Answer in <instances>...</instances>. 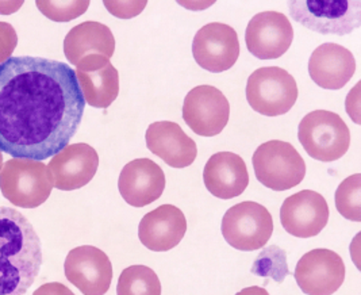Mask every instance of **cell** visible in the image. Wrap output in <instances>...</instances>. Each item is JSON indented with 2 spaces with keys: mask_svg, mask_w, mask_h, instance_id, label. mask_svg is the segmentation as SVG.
I'll list each match as a JSON object with an SVG mask.
<instances>
[{
  "mask_svg": "<svg viewBox=\"0 0 361 295\" xmlns=\"http://www.w3.org/2000/svg\"><path fill=\"white\" fill-rule=\"evenodd\" d=\"M84 109L76 73L66 63L18 56L0 66V152L49 159L69 145Z\"/></svg>",
  "mask_w": 361,
  "mask_h": 295,
  "instance_id": "cell-1",
  "label": "cell"
},
{
  "mask_svg": "<svg viewBox=\"0 0 361 295\" xmlns=\"http://www.w3.org/2000/svg\"><path fill=\"white\" fill-rule=\"evenodd\" d=\"M44 262L32 222L16 209L0 206V295H25Z\"/></svg>",
  "mask_w": 361,
  "mask_h": 295,
  "instance_id": "cell-2",
  "label": "cell"
},
{
  "mask_svg": "<svg viewBox=\"0 0 361 295\" xmlns=\"http://www.w3.org/2000/svg\"><path fill=\"white\" fill-rule=\"evenodd\" d=\"M53 181L47 164L30 159H11L0 169V191L14 206L35 209L51 194Z\"/></svg>",
  "mask_w": 361,
  "mask_h": 295,
  "instance_id": "cell-3",
  "label": "cell"
},
{
  "mask_svg": "<svg viewBox=\"0 0 361 295\" xmlns=\"http://www.w3.org/2000/svg\"><path fill=\"white\" fill-rule=\"evenodd\" d=\"M288 11L302 26L325 35H346L361 25L360 0H294Z\"/></svg>",
  "mask_w": 361,
  "mask_h": 295,
  "instance_id": "cell-4",
  "label": "cell"
},
{
  "mask_svg": "<svg viewBox=\"0 0 361 295\" xmlns=\"http://www.w3.org/2000/svg\"><path fill=\"white\" fill-rule=\"evenodd\" d=\"M298 138L307 155L318 162L341 159L350 147V131L344 119L328 110H315L303 116Z\"/></svg>",
  "mask_w": 361,
  "mask_h": 295,
  "instance_id": "cell-5",
  "label": "cell"
},
{
  "mask_svg": "<svg viewBox=\"0 0 361 295\" xmlns=\"http://www.w3.org/2000/svg\"><path fill=\"white\" fill-rule=\"evenodd\" d=\"M253 169L264 187L286 191L296 187L306 176V163L290 143L272 140L256 149Z\"/></svg>",
  "mask_w": 361,
  "mask_h": 295,
  "instance_id": "cell-6",
  "label": "cell"
},
{
  "mask_svg": "<svg viewBox=\"0 0 361 295\" xmlns=\"http://www.w3.org/2000/svg\"><path fill=\"white\" fill-rule=\"evenodd\" d=\"M298 94L295 79L279 66L259 68L247 79V103L259 114H287L294 107Z\"/></svg>",
  "mask_w": 361,
  "mask_h": 295,
  "instance_id": "cell-7",
  "label": "cell"
},
{
  "mask_svg": "<svg viewBox=\"0 0 361 295\" xmlns=\"http://www.w3.org/2000/svg\"><path fill=\"white\" fill-rule=\"evenodd\" d=\"M222 236L229 246L250 252L265 246L274 231V219L257 202H241L230 207L222 219Z\"/></svg>",
  "mask_w": 361,
  "mask_h": 295,
  "instance_id": "cell-8",
  "label": "cell"
},
{
  "mask_svg": "<svg viewBox=\"0 0 361 295\" xmlns=\"http://www.w3.org/2000/svg\"><path fill=\"white\" fill-rule=\"evenodd\" d=\"M229 100L214 85H197L183 103V119L197 136L214 137L229 122Z\"/></svg>",
  "mask_w": 361,
  "mask_h": 295,
  "instance_id": "cell-9",
  "label": "cell"
},
{
  "mask_svg": "<svg viewBox=\"0 0 361 295\" xmlns=\"http://www.w3.org/2000/svg\"><path fill=\"white\" fill-rule=\"evenodd\" d=\"M66 277L84 295H104L111 286L114 271L110 258L97 246L73 248L64 263Z\"/></svg>",
  "mask_w": 361,
  "mask_h": 295,
  "instance_id": "cell-10",
  "label": "cell"
},
{
  "mask_svg": "<svg viewBox=\"0 0 361 295\" xmlns=\"http://www.w3.org/2000/svg\"><path fill=\"white\" fill-rule=\"evenodd\" d=\"M294 278L305 294L333 295L344 283V260L334 251L312 249L296 263Z\"/></svg>",
  "mask_w": 361,
  "mask_h": 295,
  "instance_id": "cell-11",
  "label": "cell"
},
{
  "mask_svg": "<svg viewBox=\"0 0 361 295\" xmlns=\"http://www.w3.org/2000/svg\"><path fill=\"white\" fill-rule=\"evenodd\" d=\"M192 54L197 66L209 72L229 71L240 57L237 32L219 22L204 25L194 37Z\"/></svg>",
  "mask_w": 361,
  "mask_h": 295,
  "instance_id": "cell-12",
  "label": "cell"
},
{
  "mask_svg": "<svg viewBox=\"0 0 361 295\" xmlns=\"http://www.w3.org/2000/svg\"><path fill=\"white\" fill-rule=\"evenodd\" d=\"M294 29L290 19L279 11L259 13L249 20L245 42L250 54L259 60H275L290 49Z\"/></svg>",
  "mask_w": 361,
  "mask_h": 295,
  "instance_id": "cell-13",
  "label": "cell"
},
{
  "mask_svg": "<svg viewBox=\"0 0 361 295\" xmlns=\"http://www.w3.org/2000/svg\"><path fill=\"white\" fill-rule=\"evenodd\" d=\"M329 215L326 199L317 191L303 190L286 198L280 209V222L288 234L309 239L325 229Z\"/></svg>",
  "mask_w": 361,
  "mask_h": 295,
  "instance_id": "cell-14",
  "label": "cell"
},
{
  "mask_svg": "<svg viewBox=\"0 0 361 295\" xmlns=\"http://www.w3.org/2000/svg\"><path fill=\"white\" fill-rule=\"evenodd\" d=\"M47 167L54 188L61 191L79 190L97 175L98 152L84 143L69 144L54 155Z\"/></svg>",
  "mask_w": 361,
  "mask_h": 295,
  "instance_id": "cell-15",
  "label": "cell"
},
{
  "mask_svg": "<svg viewBox=\"0 0 361 295\" xmlns=\"http://www.w3.org/2000/svg\"><path fill=\"white\" fill-rule=\"evenodd\" d=\"M165 184L160 165L150 159H135L122 168L118 188L128 205L145 207L163 195Z\"/></svg>",
  "mask_w": 361,
  "mask_h": 295,
  "instance_id": "cell-16",
  "label": "cell"
},
{
  "mask_svg": "<svg viewBox=\"0 0 361 295\" xmlns=\"http://www.w3.org/2000/svg\"><path fill=\"white\" fill-rule=\"evenodd\" d=\"M76 78L85 103L97 109H109L119 94V73L110 59L91 54L76 66Z\"/></svg>",
  "mask_w": 361,
  "mask_h": 295,
  "instance_id": "cell-17",
  "label": "cell"
},
{
  "mask_svg": "<svg viewBox=\"0 0 361 295\" xmlns=\"http://www.w3.org/2000/svg\"><path fill=\"white\" fill-rule=\"evenodd\" d=\"M187 231V219L179 207L161 205L145 214L138 227V239L153 252H166L180 244Z\"/></svg>",
  "mask_w": 361,
  "mask_h": 295,
  "instance_id": "cell-18",
  "label": "cell"
},
{
  "mask_svg": "<svg viewBox=\"0 0 361 295\" xmlns=\"http://www.w3.org/2000/svg\"><path fill=\"white\" fill-rule=\"evenodd\" d=\"M145 140L149 150L172 168L190 167L197 159L195 141L176 122L159 121L150 124Z\"/></svg>",
  "mask_w": 361,
  "mask_h": 295,
  "instance_id": "cell-19",
  "label": "cell"
},
{
  "mask_svg": "<svg viewBox=\"0 0 361 295\" xmlns=\"http://www.w3.org/2000/svg\"><path fill=\"white\" fill-rule=\"evenodd\" d=\"M355 72L356 60L353 53L334 42H325L318 47L309 60L310 78L324 90H341Z\"/></svg>",
  "mask_w": 361,
  "mask_h": 295,
  "instance_id": "cell-20",
  "label": "cell"
},
{
  "mask_svg": "<svg viewBox=\"0 0 361 295\" xmlns=\"http://www.w3.org/2000/svg\"><path fill=\"white\" fill-rule=\"evenodd\" d=\"M203 181L215 198L228 200L240 197L249 184L247 164L233 152H218L204 165Z\"/></svg>",
  "mask_w": 361,
  "mask_h": 295,
  "instance_id": "cell-21",
  "label": "cell"
},
{
  "mask_svg": "<svg viewBox=\"0 0 361 295\" xmlns=\"http://www.w3.org/2000/svg\"><path fill=\"white\" fill-rule=\"evenodd\" d=\"M115 52L114 34L109 26L87 20L69 30L64 40V53L72 66H78L84 57L100 54L107 59Z\"/></svg>",
  "mask_w": 361,
  "mask_h": 295,
  "instance_id": "cell-22",
  "label": "cell"
},
{
  "mask_svg": "<svg viewBox=\"0 0 361 295\" xmlns=\"http://www.w3.org/2000/svg\"><path fill=\"white\" fill-rule=\"evenodd\" d=\"M116 295H161V283L150 267L130 265L118 279Z\"/></svg>",
  "mask_w": 361,
  "mask_h": 295,
  "instance_id": "cell-23",
  "label": "cell"
},
{
  "mask_svg": "<svg viewBox=\"0 0 361 295\" xmlns=\"http://www.w3.org/2000/svg\"><path fill=\"white\" fill-rule=\"evenodd\" d=\"M250 272L256 277L271 278L276 283H283L290 274L286 251L278 246H264L255 259Z\"/></svg>",
  "mask_w": 361,
  "mask_h": 295,
  "instance_id": "cell-24",
  "label": "cell"
},
{
  "mask_svg": "<svg viewBox=\"0 0 361 295\" xmlns=\"http://www.w3.org/2000/svg\"><path fill=\"white\" fill-rule=\"evenodd\" d=\"M336 207L344 218L361 221V175L355 174L348 176L336 191Z\"/></svg>",
  "mask_w": 361,
  "mask_h": 295,
  "instance_id": "cell-25",
  "label": "cell"
},
{
  "mask_svg": "<svg viewBox=\"0 0 361 295\" xmlns=\"http://www.w3.org/2000/svg\"><path fill=\"white\" fill-rule=\"evenodd\" d=\"M38 10L54 22H69L72 19L82 17V14L88 10L90 1H35Z\"/></svg>",
  "mask_w": 361,
  "mask_h": 295,
  "instance_id": "cell-26",
  "label": "cell"
},
{
  "mask_svg": "<svg viewBox=\"0 0 361 295\" xmlns=\"http://www.w3.org/2000/svg\"><path fill=\"white\" fill-rule=\"evenodd\" d=\"M106 8L116 18L130 19L141 14V11L147 7V0L141 1H103Z\"/></svg>",
  "mask_w": 361,
  "mask_h": 295,
  "instance_id": "cell-27",
  "label": "cell"
},
{
  "mask_svg": "<svg viewBox=\"0 0 361 295\" xmlns=\"http://www.w3.org/2000/svg\"><path fill=\"white\" fill-rule=\"evenodd\" d=\"M18 45V35L13 25L0 22V66L11 59Z\"/></svg>",
  "mask_w": 361,
  "mask_h": 295,
  "instance_id": "cell-28",
  "label": "cell"
},
{
  "mask_svg": "<svg viewBox=\"0 0 361 295\" xmlns=\"http://www.w3.org/2000/svg\"><path fill=\"white\" fill-rule=\"evenodd\" d=\"M33 295H75L73 291H71L66 284L59 283V282H51V283H45L41 287H38Z\"/></svg>",
  "mask_w": 361,
  "mask_h": 295,
  "instance_id": "cell-29",
  "label": "cell"
},
{
  "mask_svg": "<svg viewBox=\"0 0 361 295\" xmlns=\"http://www.w3.org/2000/svg\"><path fill=\"white\" fill-rule=\"evenodd\" d=\"M235 295H269V293L264 289V287H259V286H252V287H247L243 289L241 291H238Z\"/></svg>",
  "mask_w": 361,
  "mask_h": 295,
  "instance_id": "cell-30",
  "label": "cell"
},
{
  "mask_svg": "<svg viewBox=\"0 0 361 295\" xmlns=\"http://www.w3.org/2000/svg\"><path fill=\"white\" fill-rule=\"evenodd\" d=\"M1 167H3V155L0 152V169H1Z\"/></svg>",
  "mask_w": 361,
  "mask_h": 295,
  "instance_id": "cell-31",
  "label": "cell"
}]
</instances>
